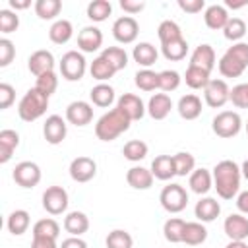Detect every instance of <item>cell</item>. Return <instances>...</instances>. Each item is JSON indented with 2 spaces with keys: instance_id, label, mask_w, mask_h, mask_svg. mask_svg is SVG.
I'll list each match as a JSON object with an SVG mask.
<instances>
[{
  "instance_id": "1",
  "label": "cell",
  "mask_w": 248,
  "mask_h": 248,
  "mask_svg": "<svg viewBox=\"0 0 248 248\" xmlns=\"http://www.w3.org/2000/svg\"><path fill=\"white\" fill-rule=\"evenodd\" d=\"M211 174H213V188L217 190V196L221 200H232L238 196L242 172L234 161H231V159L219 161L211 169Z\"/></svg>"
},
{
  "instance_id": "2",
  "label": "cell",
  "mask_w": 248,
  "mask_h": 248,
  "mask_svg": "<svg viewBox=\"0 0 248 248\" xmlns=\"http://www.w3.org/2000/svg\"><path fill=\"white\" fill-rule=\"evenodd\" d=\"M132 120L120 110V108H110L108 112H105L97 124H95V136L101 141H114L118 136H122L124 132L130 130Z\"/></svg>"
},
{
  "instance_id": "3",
  "label": "cell",
  "mask_w": 248,
  "mask_h": 248,
  "mask_svg": "<svg viewBox=\"0 0 248 248\" xmlns=\"http://www.w3.org/2000/svg\"><path fill=\"white\" fill-rule=\"evenodd\" d=\"M219 74L223 78H238L244 74V70L248 68V43L240 41L231 45L223 56L217 62Z\"/></svg>"
},
{
  "instance_id": "4",
  "label": "cell",
  "mask_w": 248,
  "mask_h": 248,
  "mask_svg": "<svg viewBox=\"0 0 248 248\" xmlns=\"http://www.w3.org/2000/svg\"><path fill=\"white\" fill-rule=\"evenodd\" d=\"M48 99L45 93H41L37 87H31L23 93V97L17 103V114L23 122H35L39 120L46 108H48Z\"/></svg>"
},
{
  "instance_id": "5",
  "label": "cell",
  "mask_w": 248,
  "mask_h": 248,
  "mask_svg": "<svg viewBox=\"0 0 248 248\" xmlns=\"http://www.w3.org/2000/svg\"><path fill=\"white\" fill-rule=\"evenodd\" d=\"M211 130L217 138H223V140L234 138L242 130V118L236 110H221L213 116Z\"/></svg>"
},
{
  "instance_id": "6",
  "label": "cell",
  "mask_w": 248,
  "mask_h": 248,
  "mask_svg": "<svg viewBox=\"0 0 248 248\" xmlns=\"http://www.w3.org/2000/svg\"><path fill=\"white\" fill-rule=\"evenodd\" d=\"M58 68H60V76L66 81H79L85 76L87 60H85L83 52H79V50H68V52L62 54Z\"/></svg>"
},
{
  "instance_id": "7",
  "label": "cell",
  "mask_w": 248,
  "mask_h": 248,
  "mask_svg": "<svg viewBox=\"0 0 248 248\" xmlns=\"http://www.w3.org/2000/svg\"><path fill=\"white\" fill-rule=\"evenodd\" d=\"M159 202H161V207L167 213H180L188 205V192H186V188L182 184L170 182L161 190Z\"/></svg>"
},
{
  "instance_id": "8",
  "label": "cell",
  "mask_w": 248,
  "mask_h": 248,
  "mask_svg": "<svg viewBox=\"0 0 248 248\" xmlns=\"http://www.w3.org/2000/svg\"><path fill=\"white\" fill-rule=\"evenodd\" d=\"M41 167L33 161H21L14 167V172H12V178L17 186L21 188H35L39 182H41Z\"/></svg>"
},
{
  "instance_id": "9",
  "label": "cell",
  "mask_w": 248,
  "mask_h": 248,
  "mask_svg": "<svg viewBox=\"0 0 248 248\" xmlns=\"http://www.w3.org/2000/svg\"><path fill=\"white\" fill-rule=\"evenodd\" d=\"M70 198L62 186H48L43 192V209L50 215H62L68 209Z\"/></svg>"
},
{
  "instance_id": "10",
  "label": "cell",
  "mask_w": 248,
  "mask_h": 248,
  "mask_svg": "<svg viewBox=\"0 0 248 248\" xmlns=\"http://www.w3.org/2000/svg\"><path fill=\"white\" fill-rule=\"evenodd\" d=\"M140 35V23L136 21L134 16H120L112 23V37L120 45H130L138 39Z\"/></svg>"
},
{
  "instance_id": "11",
  "label": "cell",
  "mask_w": 248,
  "mask_h": 248,
  "mask_svg": "<svg viewBox=\"0 0 248 248\" xmlns=\"http://www.w3.org/2000/svg\"><path fill=\"white\" fill-rule=\"evenodd\" d=\"M205 105L211 108H221L231 101V87L225 79H211L203 89Z\"/></svg>"
},
{
  "instance_id": "12",
  "label": "cell",
  "mask_w": 248,
  "mask_h": 248,
  "mask_svg": "<svg viewBox=\"0 0 248 248\" xmlns=\"http://www.w3.org/2000/svg\"><path fill=\"white\" fill-rule=\"evenodd\" d=\"M68 170H70V178H72L74 182L85 184V182H89V180L95 178V174H97V163H95V159H91V157L79 155V157L72 159Z\"/></svg>"
},
{
  "instance_id": "13",
  "label": "cell",
  "mask_w": 248,
  "mask_h": 248,
  "mask_svg": "<svg viewBox=\"0 0 248 248\" xmlns=\"http://www.w3.org/2000/svg\"><path fill=\"white\" fill-rule=\"evenodd\" d=\"M43 136L46 140V143L50 145H58L66 140L68 136V124L66 118H62L60 114H50L46 116L45 124H43Z\"/></svg>"
},
{
  "instance_id": "14",
  "label": "cell",
  "mask_w": 248,
  "mask_h": 248,
  "mask_svg": "<svg viewBox=\"0 0 248 248\" xmlns=\"http://www.w3.org/2000/svg\"><path fill=\"white\" fill-rule=\"evenodd\" d=\"M116 108H120L132 122L134 120H141L143 114L147 112V105H143L141 97L134 95V93H122L116 99Z\"/></svg>"
},
{
  "instance_id": "15",
  "label": "cell",
  "mask_w": 248,
  "mask_h": 248,
  "mask_svg": "<svg viewBox=\"0 0 248 248\" xmlns=\"http://www.w3.org/2000/svg\"><path fill=\"white\" fill-rule=\"evenodd\" d=\"M93 120V105L87 101H72L66 107V122L74 126H87Z\"/></svg>"
},
{
  "instance_id": "16",
  "label": "cell",
  "mask_w": 248,
  "mask_h": 248,
  "mask_svg": "<svg viewBox=\"0 0 248 248\" xmlns=\"http://www.w3.org/2000/svg\"><path fill=\"white\" fill-rule=\"evenodd\" d=\"M27 68L33 76H43V74H48V72H54V56L50 50L46 48H39L35 50L29 60H27Z\"/></svg>"
},
{
  "instance_id": "17",
  "label": "cell",
  "mask_w": 248,
  "mask_h": 248,
  "mask_svg": "<svg viewBox=\"0 0 248 248\" xmlns=\"http://www.w3.org/2000/svg\"><path fill=\"white\" fill-rule=\"evenodd\" d=\"M223 231L229 236V240H246L248 238V217L242 213H231L223 223Z\"/></svg>"
},
{
  "instance_id": "18",
  "label": "cell",
  "mask_w": 248,
  "mask_h": 248,
  "mask_svg": "<svg viewBox=\"0 0 248 248\" xmlns=\"http://www.w3.org/2000/svg\"><path fill=\"white\" fill-rule=\"evenodd\" d=\"M103 46V31L95 25H87L78 33L79 52H95Z\"/></svg>"
},
{
  "instance_id": "19",
  "label": "cell",
  "mask_w": 248,
  "mask_h": 248,
  "mask_svg": "<svg viewBox=\"0 0 248 248\" xmlns=\"http://www.w3.org/2000/svg\"><path fill=\"white\" fill-rule=\"evenodd\" d=\"M215 64H217V56H215V50H213L211 45L202 43V45H198L194 48V52L190 56V66L202 68V70H205V72L211 74V70L215 68Z\"/></svg>"
},
{
  "instance_id": "20",
  "label": "cell",
  "mask_w": 248,
  "mask_h": 248,
  "mask_svg": "<svg viewBox=\"0 0 248 248\" xmlns=\"http://www.w3.org/2000/svg\"><path fill=\"white\" fill-rule=\"evenodd\" d=\"M219 213H221V203L215 198L203 196V198H200V202H196L194 215L200 223H211L219 217Z\"/></svg>"
},
{
  "instance_id": "21",
  "label": "cell",
  "mask_w": 248,
  "mask_h": 248,
  "mask_svg": "<svg viewBox=\"0 0 248 248\" xmlns=\"http://www.w3.org/2000/svg\"><path fill=\"white\" fill-rule=\"evenodd\" d=\"M172 110V101L167 93H153L147 101V114L153 120H165Z\"/></svg>"
},
{
  "instance_id": "22",
  "label": "cell",
  "mask_w": 248,
  "mask_h": 248,
  "mask_svg": "<svg viewBox=\"0 0 248 248\" xmlns=\"http://www.w3.org/2000/svg\"><path fill=\"white\" fill-rule=\"evenodd\" d=\"M153 180H155V176H153L151 169H145L141 165H136V167L128 169V172H126V182L134 190H149L153 186Z\"/></svg>"
},
{
  "instance_id": "23",
  "label": "cell",
  "mask_w": 248,
  "mask_h": 248,
  "mask_svg": "<svg viewBox=\"0 0 248 248\" xmlns=\"http://www.w3.org/2000/svg\"><path fill=\"white\" fill-rule=\"evenodd\" d=\"M229 19H231V16H229L227 8L221 6V4H211V6H207V8L203 10V21H205V25H207L209 29H213V31H217V29L223 31Z\"/></svg>"
},
{
  "instance_id": "24",
  "label": "cell",
  "mask_w": 248,
  "mask_h": 248,
  "mask_svg": "<svg viewBox=\"0 0 248 248\" xmlns=\"http://www.w3.org/2000/svg\"><path fill=\"white\" fill-rule=\"evenodd\" d=\"M176 110L180 114V118L184 120H196L200 114H202V99L194 93H188V95H182L176 103Z\"/></svg>"
},
{
  "instance_id": "25",
  "label": "cell",
  "mask_w": 248,
  "mask_h": 248,
  "mask_svg": "<svg viewBox=\"0 0 248 248\" xmlns=\"http://www.w3.org/2000/svg\"><path fill=\"white\" fill-rule=\"evenodd\" d=\"M151 172L157 180H170L172 176H176V167H174V157L172 155H157L151 161Z\"/></svg>"
},
{
  "instance_id": "26",
  "label": "cell",
  "mask_w": 248,
  "mask_h": 248,
  "mask_svg": "<svg viewBox=\"0 0 248 248\" xmlns=\"http://www.w3.org/2000/svg\"><path fill=\"white\" fill-rule=\"evenodd\" d=\"M188 186H190V190L194 192V194H198V196H205L211 188H213V174H211V170H207V169H196L190 176H188Z\"/></svg>"
},
{
  "instance_id": "27",
  "label": "cell",
  "mask_w": 248,
  "mask_h": 248,
  "mask_svg": "<svg viewBox=\"0 0 248 248\" xmlns=\"http://www.w3.org/2000/svg\"><path fill=\"white\" fill-rule=\"evenodd\" d=\"M64 231L70 236H81L89 231V217L83 211H70L64 217Z\"/></svg>"
},
{
  "instance_id": "28",
  "label": "cell",
  "mask_w": 248,
  "mask_h": 248,
  "mask_svg": "<svg viewBox=\"0 0 248 248\" xmlns=\"http://www.w3.org/2000/svg\"><path fill=\"white\" fill-rule=\"evenodd\" d=\"M132 58H134V62H138V66H141V68H151V66L157 62V58H159V50H157L151 43L143 41V43H138V45L134 46Z\"/></svg>"
},
{
  "instance_id": "29",
  "label": "cell",
  "mask_w": 248,
  "mask_h": 248,
  "mask_svg": "<svg viewBox=\"0 0 248 248\" xmlns=\"http://www.w3.org/2000/svg\"><path fill=\"white\" fill-rule=\"evenodd\" d=\"M89 99H91V105L101 107V108H108L116 101V93H114V87L112 85H108V83H97V85L91 87Z\"/></svg>"
},
{
  "instance_id": "30",
  "label": "cell",
  "mask_w": 248,
  "mask_h": 248,
  "mask_svg": "<svg viewBox=\"0 0 248 248\" xmlns=\"http://www.w3.org/2000/svg\"><path fill=\"white\" fill-rule=\"evenodd\" d=\"M207 240V229L200 221H186L184 232H182V242L188 246H200Z\"/></svg>"
},
{
  "instance_id": "31",
  "label": "cell",
  "mask_w": 248,
  "mask_h": 248,
  "mask_svg": "<svg viewBox=\"0 0 248 248\" xmlns=\"http://www.w3.org/2000/svg\"><path fill=\"white\" fill-rule=\"evenodd\" d=\"M19 147V134L16 130H2L0 132V163H8L14 155V151Z\"/></svg>"
},
{
  "instance_id": "32",
  "label": "cell",
  "mask_w": 248,
  "mask_h": 248,
  "mask_svg": "<svg viewBox=\"0 0 248 248\" xmlns=\"http://www.w3.org/2000/svg\"><path fill=\"white\" fill-rule=\"evenodd\" d=\"M74 37V25L70 19H56L48 29V39L54 45H66Z\"/></svg>"
},
{
  "instance_id": "33",
  "label": "cell",
  "mask_w": 248,
  "mask_h": 248,
  "mask_svg": "<svg viewBox=\"0 0 248 248\" xmlns=\"http://www.w3.org/2000/svg\"><path fill=\"white\" fill-rule=\"evenodd\" d=\"M29 225H31V217H29V211L25 209H14L6 219V227L14 236L27 232Z\"/></svg>"
},
{
  "instance_id": "34",
  "label": "cell",
  "mask_w": 248,
  "mask_h": 248,
  "mask_svg": "<svg viewBox=\"0 0 248 248\" xmlns=\"http://www.w3.org/2000/svg\"><path fill=\"white\" fill-rule=\"evenodd\" d=\"M161 52H163V56H165L167 60H170V62H180V60H184L186 54H188V43H186L184 37L174 39V41H169V43H163V45H161Z\"/></svg>"
},
{
  "instance_id": "35",
  "label": "cell",
  "mask_w": 248,
  "mask_h": 248,
  "mask_svg": "<svg viewBox=\"0 0 248 248\" xmlns=\"http://www.w3.org/2000/svg\"><path fill=\"white\" fill-rule=\"evenodd\" d=\"M89 74H91V78L97 79L99 83H107V81L116 74V70L110 66L108 60H105V58L99 54V56L93 58V62L89 64Z\"/></svg>"
},
{
  "instance_id": "36",
  "label": "cell",
  "mask_w": 248,
  "mask_h": 248,
  "mask_svg": "<svg viewBox=\"0 0 248 248\" xmlns=\"http://www.w3.org/2000/svg\"><path fill=\"white\" fill-rule=\"evenodd\" d=\"M184 81L190 89H205V85L211 81V74L202 70V68H196V66L188 64L186 74H184Z\"/></svg>"
},
{
  "instance_id": "37",
  "label": "cell",
  "mask_w": 248,
  "mask_h": 248,
  "mask_svg": "<svg viewBox=\"0 0 248 248\" xmlns=\"http://www.w3.org/2000/svg\"><path fill=\"white\" fill-rule=\"evenodd\" d=\"M134 83L141 91H155L159 89V72H153L151 68H141L136 72Z\"/></svg>"
},
{
  "instance_id": "38",
  "label": "cell",
  "mask_w": 248,
  "mask_h": 248,
  "mask_svg": "<svg viewBox=\"0 0 248 248\" xmlns=\"http://www.w3.org/2000/svg\"><path fill=\"white\" fill-rule=\"evenodd\" d=\"M147 151H149V147H147V143L143 140H130L122 147V155L130 163H140L141 159L147 157Z\"/></svg>"
},
{
  "instance_id": "39",
  "label": "cell",
  "mask_w": 248,
  "mask_h": 248,
  "mask_svg": "<svg viewBox=\"0 0 248 248\" xmlns=\"http://www.w3.org/2000/svg\"><path fill=\"white\" fill-rule=\"evenodd\" d=\"M87 17L95 23H101L105 21L110 14H112V4L108 0H93L87 4V10H85Z\"/></svg>"
},
{
  "instance_id": "40",
  "label": "cell",
  "mask_w": 248,
  "mask_h": 248,
  "mask_svg": "<svg viewBox=\"0 0 248 248\" xmlns=\"http://www.w3.org/2000/svg\"><path fill=\"white\" fill-rule=\"evenodd\" d=\"M33 236H45V238H56L58 240V236H60V225L52 217L39 219L33 225Z\"/></svg>"
},
{
  "instance_id": "41",
  "label": "cell",
  "mask_w": 248,
  "mask_h": 248,
  "mask_svg": "<svg viewBox=\"0 0 248 248\" xmlns=\"http://www.w3.org/2000/svg\"><path fill=\"white\" fill-rule=\"evenodd\" d=\"M184 225H186V221L180 219V217H170V219H167L165 225H163V234H165V238H167L170 244L182 242Z\"/></svg>"
},
{
  "instance_id": "42",
  "label": "cell",
  "mask_w": 248,
  "mask_h": 248,
  "mask_svg": "<svg viewBox=\"0 0 248 248\" xmlns=\"http://www.w3.org/2000/svg\"><path fill=\"white\" fill-rule=\"evenodd\" d=\"M246 31H248V27H246V21L242 17H231L227 21L225 29H223V35H225L227 41H232V45H234V43H240L242 41V37L246 35Z\"/></svg>"
},
{
  "instance_id": "43",
  "label": "cell",
  "mask_w": 248,
  "mask_h": 248,
  "mask_svg": "<svg viewBox=\"0 0 248 248\" xmlns=\"http://www.w3.org/2000/svg\"><path fill=\"white\" fill-rule=\"evenodd\" d=\"M101 56H103L105 60H108L110 66H112L116 72H120V70H124V68L128 66V52H126L122 46H107V48H103Z\"/></svg>"
},
{
  "instance_id": "44",
  "label": "cell",
  "mask_w": 248,
  "mask_h": 248,
  "mask_svg": "<svg viewBox=\"0 0 248 248\" xmlns=\"http://www.w3.org/2000/svg\"><path fill=\"white\" fill-rule=\"evenodd\" d=\"M62 12V2L60 0H37L35 2V14L41 19H54Z\"/></svg>"
},
{
  "instance_id": "45",
  "label": "cell",
  "mask_w": 248,
  "mask_h": 248,
  "mask_svg": "<svg viewBox=\"0 0 248 248\" xmlns=\"http://www.w3.org/2000/svg\"><path fill=\"white\" fill-rule=\"evenodd\" d=\"M174 157V167H176V176H190L196 170V157L188 151H178L172 155Z\"/></svg>"
},
{
  "instance_id": "46",
  "label": "cell",
  "mask_w": 248,
  "mask_h": 248,
  "mask_svg": "<svg viewBox=\"0 0 248 248\" xmlns=\"http://www.w3.org/2000/svg\"><path fill=\"white\" fill-rule=\"evenodd\" d=\"M107 248H134V238L124 229H114L107 234Z\"/></svg>"
},
{
  "instance_id": "47",
  "label": "cell",
  "mask_w": 248,
  "mask_h": 248,
  "mask_svg": "<svg viewBox=\"0 0 248 248\" xmlns=\"http://www.w3.org/2000/svg\"><path fill=\"white\" fill-rule=\"evenodd\" d=\"M157 37H159V41H161V45H163V43L180 39V37H182V29H180V25H178L176 21H172V19H163V21L159 23V27H157Z\"/></svg>"
},
{
  "instance_id": "48",
  "label": "cell",
  "mask_w": 248,
  "mask_h": 248,
  "mask_svg": "<svg viewBox=\"0 0 248 248\" xmlns=\"http://www.w3.org/2000/svg\"><path fill=\"white\" fill-rule=\"evenodd\" d=\"M182 78L176 70H163L159 72V89L165 91V93H170L174 89H178Z\"/></svg>"
},
{
  "instance_id": "49",
  "label": "cell",
  "mask_w": 248,
  "mask_h": 248,
  "mask_svg": "<svg viewBox=\"0 0 248 248\" xmlns=\"http://www.w3.org/2000/svg\"><path fill=\"white\" fill-rule=\"evenodd\" d=\"M17 27H19V16H17V12L8 10V8L0 10V31L4 35H8V33L17 31Z\"/></svg>"
},
{
  "instance_id": "50",
  "label": "cell",
  "mask_w": 248,
  "mask_h": 248,
  "mask_svg": "<svg viewBox=\"0 0 248 248\" xmlns=\"http://www.w3.org/2000/svg\"><path fill=\"white\" fill-rule=\"evenodd\" d=\"M35 87L41 93H45L46 97H50L56 91V87H58V76H56V72H48V74L39 76L37 81H35Z\"/></svg>"
},
{
  "instance_id": "51",
  "label": "cell",
  "mask_w": 248,
  "mask_h": 248,
  "mask_svg": "<svg viewBox=\"0 0 248 248\" xmlns=\"http://www.w3.org/2000/svg\"><path fill=\"white\" fill-rule=\"evenodd\" d=\"M231 103L236 108H248V81L238 83L231 89Z\"/></svg>"
},
{
  "instance_id": "52",
  "label": "cell",
  "mask_w": 248,
  "mask_h": 248,
  "mask_svg": "<svg viewBox=\"0 0 248 248\" xmlns=\"http://www.w3.org/2000/svg\"><path fill=\"white\" fill-rule=\"evenodd\" d=\"M16 58V46L8 37L0 39V68H6Z\"/></svg>"
},
{
  "instance_id": "53",
  "label": "cell",
  "mask_w": 248,
  "mask_h": 248,
  "mask_svg": "<svg viewBox=\"0 0 248 248\" xmlns=\"http://www.w3.org/2000/svg\"><path fill=\"white\" fill-rule=\"evenodd\" d=\"M16 101V89L10 83H0V108L6 110Z\"/></svg>"
},
{
  "instance_id": "54",
  "label": "cell",
  "mask_w": 248,
  "mask_h": 248,
  "mask_svg": "<svg viewBox=\"0 0 248 248\" xmlns=\"http://www.w3.org/2000/svg\"><path fill=\"white\" fill-rule=\"evenodd\" d=\"M178 8L186 14H200L202 10H205V2L203 0H178Z\"/></svg>"
},
{
  "instance_id": "55",
  "label": "cell",
  "mask_w": 248,
  "mask_h": 248,
  "mask_svg": "<svg viewBox=\"0 0 248 248\" xmlns=\"http://www.w3.org/2000/svg\"><path fill=\"white\" fill-rule=\"evenodd\" d=\"M120 8L126 12V16H136L145 8V2L140 0H120Z\"/></svg>"
},
{
  "instance_id": "56",
  "label": "cell",
  "mask_w": 248,
  "mask_h": 248,
  "mask_svg": "<svg viewBox=\"0 0 248 248\" xmlns=\"http://www.w3.org/2000/svg\"><path fill=\"white\" fill-rule=\"evenodd\" d=\"M31 248H60L56 238H45V236H33Z\"/></svg>"
},
{
  "instance_id": "57",
  "label": "cell",
  "mask_w": 248,
  "mask_h": 248,
  "mask_svg": "<svg viewBox=\"0 0 248 248\" xmlns=\"http://www.w3.org/2000/svg\"><path fill=\"white\" fill-rule=\"evenodd\" d=\"M60 248H87V242L81 236H68L60 242Z\"/></svg>"
},
{
  "instance_id": "58",
  "label": "cell",
  "mask_w": 248,
  "mask_h": 248,
  "mask_svg": "<svg viewBox=\"0 0 248 248\" xmlns=\"http://www.w3.org/2000/svg\"><path fill=\"white\" fill-rule=\"evenodd\" d=\"M236 209H238V213L248 215V190L238 192V196H236Z\"/></svg>"
},
{
  "instance_id": "59",
  "label": "cell",
  "mask_w": 248,
  "mask_h": 248,
  "mask_svg": "<svg viewBox=\"0 0 248 248\" xmlns=\"http://www.w3.org/2000/svg\"><path fill=\"white\" fill-rule=\"evenodd\" d=\"M31 6V0H10V8L14 10V12H17V10H27Z\"/></svg>"
},
{
  "instance_id": "60",
  "label": "cell",
  "mask_w": 248,
  "mask_h": 248,
  "mask_svg": "<svg viewBox=\"0 0 248 248\" xmlns=\"http://www.w3.org/2000/svg\"><path fill=\"white\" fill-rule=\"evenodd\" d=\"M244 6H248V0H242V2L225 0V8H231V10H238V8H244Z\"/></svg>"
},
{
  "instance_id": "61",
  "label": "cell",
  "mask_w": 248,
  "mask_h": 248,
  "mask_svg": "<svg viewBox=\"0 0 248 248\" xmlns=\"http://www.w3.org/2000/svg\"><path fill=\"white\" fill-rule=\"evenodd\" d=\"M225 248H248L246 240H229V244Z\"/></svg>"
},
{
  "instance_id": "62",
  "label": "cell",
  "mask_w": 248,
  "mask_h": 248,
  "mask_svg": "<svg viewBox=\"0 0 248 248\" xmlns=\"http://www.w3.org/2000/svg\"><path fill=\"white\" fill-rule=\"evenodd\" d=\"M240 172H242V176L248 180V159L242 161V165H240Z\"/></svg>"
},
{
  "instance_id": "63",
  "label": "cell",
  "mask_w": 248,
  "mask_h": 248,
  "mask_svg": "<svg viewBox=\"0 0 248 248\" xmlns=\"http://www.w3.org/2000/svg\"><path fill=\"white\" fill-rule=\"evenodd\" d=\"M244 128H246V134H248V122H246V126H244Z\"/></svg>"
}]
</instances>
